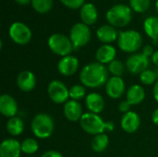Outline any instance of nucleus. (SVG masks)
Returning a JSON list of instances; mask_svg holds the SVG:
<instances>
[{
	"label": "nucleus",
	"mask_w": 158,
	"mask_h": 157,
	"mask_svg": "<svg viewBox=\"0 0 158 157\" xmlns=\"http://www.w3.org/2000/svg\"><path fill=\"white\" fill-rule=\"evenodd\" d=\"M108 73L107 68L96 61L84 66L80 72L79 79L83 86L95 89L106 85L109 79Z\"/></svg>",
	"instance_id": "nucleus-1"
},
{
	"label": "nucleus",
	"mask_w": 158,
	"mask_h": 157,
	"mask_svg": "<svg viewBox=\"0 0 158 157\" xmlns=\"http://www.w3.org/2000/svg\"><path fill=\"white\" fill-rule=\"evenodd\" d=\"M81 129L88 134L98 135L106 131H112L115 129V124L112 121H105L99 115L91 112H86L82 115L79 121Z\"/></svg>",
	"instance_id": "nucleus-2"
},
{
	"label": "nucleus",
	"mask_w": 158,
	"mask_h": 157,
	"mask_svg": "<svg viewBox=\"0 0 158 157\" xmlns=\"http://www.w3.org/2000/svg\"><path fill=\"white\" fill-rule=\"evenodd\" d=\"M106 20L115 28H123L129 25L132 19V9L131 6L124 4L114 5L111 6L106 14Z\"/></svg>",
	"instance_id": "nucleus-3"
},
{
	"label": "nucleus",
	"mask_w": 158,
	"mask_h": 157,
	"mask_svg": "<svg viewBox=\"0 0 158 157\" xmlns=\"http://www.w3.org/2000/svg\"><path fill=\"white\" fill-rule=\"evenodd\" d=\"M31 128L35 137L44 140L49 138L53 134L55 124L51 116L45 113H39L32 118Z\"/></svg>",
	"instance_id": "nucleus-4"
},
{
	"label": "nucleus",
	"mask_w": 158,
	"mask_h": 157,
	"mask_svg": "<svg viewBox=\"0 0 158 157\" xmlns=\"http://www.w3.org/2000/svg\"><path fill=\"white\" fill-rule=\"evenodd\" d=\"M143 44V37L141 33L134 30L122 31L118 32V45L119 49L125 53H135Z\"/></svg>",
	"instance_id": "nucleus-5"
},
{
	"label": "nucleus",
	"mask_w": 158,
	"mask_h": 157,
	"mask_svg": "<svg viewBox=\"0 0 158 157\" xmlns=\"http://www.w3.org/2000/svg\"><path fill=\"white\" fill-rule=\"evenodd\" d=\"M48 47L55 54L59 56H70L72 51L74 50L73 44L69 39V37L62 34V33H54L48 39Z\"/></svg>",
	"instance_id": "nucleus-6"
},
{
	"label": "nucleus",
	"mask_w": 158,
	"mask_h": 157,
	"mask_svg": "<svg viewBox=\"0 0 158 157\" xmlns=\"http://www.w3.org/2000/svg\"><path fill=\"white\" fill-rule=\"evenodd\" d=\"M92 33L88 25L83 22L74 24L69 31V39L73 44L74 50L85 46L91 40Z\"/></svg>",
	"instance_id": "nucleus-7"
},
{
	"label": "nucleus",
	"mask_w": 158,
	"mask_h": 157,
	"mask_svg": "<svg viewBox=\"0 0 158 157\" xmlns=\"http://www.w3.org/2000/svg\"><path fill=\"white\" fill-rule=\"evenodd\" d=\"M47 93L50 100L57 105L67 103L69 98V89L64 82L58 80L49 82L47 86Z\"/></svg>",
	"instance_id": "nucleus-8"
},
{
	"label": "nucleus",
	"mask_w": 158,
	"mask_h": 157,
	"mask_svg": "<svg viewBox=\"0 0 158 157\" xmlns=\"http://www.w3.org/2000/svg\"><path fill=\"white\" fill-rule=\"evenodd\" d=\"M8 34L10 39L19 45H24L30 43L32 36L31 29L20 21H16L10 25Z\"/></svg>",
	"instance_id": "nucleus-9"
},
{
	"label": "nucleus",
	"mask_w": 158,
	"mask_h": 157,
	"mask_svg": "<svg viewBox=\"0 0 158 157\" xmlns=\"http://www.w3.org/2000/svg\"><path fill=\"white\" fill-rule=\"evenodd\" d=\"M150 60L143 53H135L131 55L126 60L127 70L134 75H140L148 68Z\"/></svg>",
	"instance_id": "nucleus-10"
},
{
	"label": "nucleus",
	"mask_w": 158,
	"mask_h": 157,
	"mask_svg": "<svg viewBox=\"0 0 158 157\" xmlns=\"http://www.w3.org/2000/svg\"><path fill=\"white\" fill-rule=\"evenodd\" d=\"M106 93L112 99H119L126 92V85L121 77L109 78L106 83Z\"/></svg>",
	"instance_id": "nucleus-11"
},
{
	"label": "nucleus",
	"mask_w": 158,
	"mask_h": 157,
	"mask_svg": "<svg viewBox=\"0 0 158 157\" xmlns=\"http://www.w3.org/2000/svg\"><path fill=\"white\" fill-rule=\"evenodd\" d=\"M79 59L74 56H67L61 57L57 63V70L62 76L70 77L74 75L79 68Z\"/></svg>",
	"instance_id": "nucleus-12"
},
{
	"label": "nucleus",
	"mask_w": 158,
	"mask_h": 157,
	"mask_svg": "<svg viewBox=\"0 0 158 157\" xmlns=\"http://www.w3.org/2000/svg\"><path fill=\"white\" fill-rule=\"evenodd\" d=\"M63 113L65 118L70 122L80 121L82 115L84 114L81 103L79 101H75L71 99L64 104Z\"/></svg>",
	"instance_id": "nucleus-13"
},
{
	"label": "nucleus",
	"mask_w": 158,
	"mask_h": 157,
	"mask_svg": "<svg viewBox=\"0 0 158 157\" xmlns=\"http://www.w3.org/2000/svg\"><path fill=\"white\" fill-rule=\"evenodd\" d=\"M19 110L18 103L15 98L7 93L0 96V113L6 118H13L17 115Z\"/></svg>",
	"instance_id": "nucleus-14"
},
{
	"label": "nucleus",
	"mask_w": 158,
	"mask_h": 157,
	"mask_svg": "<svg viewBox=\"0 0 158 157\" xmlns=\"http://www.w3.org/2000/svg\"><path fill=\"white\" fill-rule=\"evenodd\" d=\"M20 143L15 139H5L0 145V157H19L21 154Z\"/></svg>",
	"instance_id": "nucleus-15"
},
{
	"label": "nucleus",
	"mask_w": 158,
	"mask_h": 157,
	"mask_svg": "<svg viewBox=\"0 0 158 157\" xmlns=\"http://www.w3.org/2000/svg\"><path fill=\"white\" fill-rule=\"evenodd\" d=\"M140 125H141V118L136 112L130 111L126 114H123L120 120V126L125 132L133 133L138 130Z\"/></svg>",
	"instance_id": "nucleus-16"
},
{
	"label": "nucleus",
	"mask_w": 158,
	"mask_h": 157,
	"mask_svg": "<svg viewBox=\"0 0 158 157\" xmlns=\"http://www.w3.org/2000/svg\"><path fill=\"white\" fill-rule=\"evenodd\" d=\"M17 85L24 93L31 92L36 86V77L31 71L23 70L17 77Z\"/></svg>",
	"instance_id": "nucleus-17"
},
{
	"label": "nucleus",
	"mask_w": 158,
	"mask_h": 157,
	"mask_svg": "<svg viewBox=\"0 0 158 157\" xmlns=\"http://www.w3.org/2000/svg\"><path fill=\"white\" fill-rule=\"evenodd\" d=\"M96 36L98 40L104 44H110L115 41H118V32L115 27L110 24L102 25L96 31Z\"/></svg>",
	"instance_id": "nucleus-18"
},
{
	"label": "nucleus",
	"mask_w": 158,
	"mask_h": 157,
	"mask_svg": "<svg viewBox=\"0 0 158 157\" xmlns=\"http://www.w3.org/2000/svg\"><path fill=\"white\" fill-rule=\"evenodd\" d=\"M85 105L89 112L99 115L105 108V100L98 93H90L85 97Z\"/></svg>",
	"instance_id": "nucleus-19"
},
{
	"label": "nucleus",
	"mask_w": 158,
	"mask_h": 157,
	"mask_svg": "<svg viewBox=\"0 0 158 157\" xmlns=\"http://www.w3.org/2000/svg\"><path fill=\"white\" fill-rule=\"evenodd\" d=\"M116 56H117V50L111 44L101 45L95 53V58L97 62L103 65L109 64L112 61H114L116 59Z\"/></svg>",
	"instance_id": "nucleus-20"
},
{
	"label": "nucleus",
	"mask_w": 158,
	"mask_h": 157,
	"mask_svg": "<svg viewBox=\"0 0 158 157\" xmlns=\"http://www.w3.org/2000/svg\"><path fill=\"white\" fill-rule=\"evenodd\" d=\"M80 16L82 22L88 26L94 25L98 19V11L96 6L92 3H85L80 11Z\"/></svg>",
	"instance_id": "nucleus-21"
},
{
	"label": "nucleus",
	"mask_w": 158,
	"mask_h": 157,
	"mask_svg": "<svg viewBox=\"0 0 158 157\" xmlns=\"http://www.w3.org/2000/svg\"><path fill=\"white\" fill-rule=\"evenodd\" d=\"M144 98H145V91L139 84L131 85L127 90L126 100L131 105H137L141 104L144 100Z\"/></svg>",
	"instance_id": "nucleus-22"
},
{
	"label": "nucleus",
	"mask_w": 158,
	"mask_h": 157,
	"mask_svg": "<svg viewBox=\"0 0 158 157\" xmlns=\"http://www.w3.org/2000/svg\"><path fill=\"white\" fill-rule=\"evenodd\" d=\"M6 131L11 136H13V137L19 136L23 132V130H24L23 120L20 118L17 117V116H15L13 118H10L6 121Z\"/></svg>",
	"instance_id": "nucleus-23"
},
{
	"label": "nucleus",
	"mask_w": 158,
	"mask_h": 157,
	"mask_svg": "<svg viewBox=\"0 0 158 157\" xmlns=\"http://www.w3.org/2000/svg\"><path fill=\"white\" fill-rule=\"evenodd\" d=\"M143 29L152 40L158 41V17L151 16L146 18L143 22Z\"/></svg>",
	"instance_id": "nucleus-24"
},
{
	"label": "nucleus",
	"mask_w": 158,
	"mask_h": 157,
	"mask_svg": "<svg viewBox=\"0 0 158 157\" xmlns=\"http://www.w3.org/2000/svg\"><path fill=\"white\" fill-rule=\"evenodd\" d=\"M108 144H109V138L106 133L94 136L91 143L92 149L96 153H102L106 151V148L108 147Z\"/></svg>",
	"instance_id": "nucleus-25"
},
{
	"label": "nucleus",
	"mask_w": 158,
	"mask_h": 157,
	"mask_svg": "<svg viewBox=\"0 0 158 157\" xmlns=\"http://www.w3.org/2000/svg\"><path fill=\"white\" fill-rule=\"evenodd\" d=\"M20 145H21V152L30 156L34 155L39 149L38 142L33 138H27L23 140L22 143H20Z\"/></svg>",
	"instance_id": "nucleus-26"
},
{
	"label": "nucleus",
	"mask_w": 158,
	"mask_h": 157,
	"mask_svg": "<svg viewBox=\"0 0 158 157\" xmlns=\"http://www.w3.org/2000/svg\"><path fill=\"white\" fill-rule=\"evenodd\" d=\"M31 4L36 12L45 14L51 10L53 6V0H31Z\"/></svg>",
	"instance_id": "nucleus-27"
},
{
	"label": "nucleus",
	"mask_w": 158,
	"mask_h": 157,
	"mask_svg": "<svg viewBox=\"0 0 158 157\" xmlns=\"http://www.w3.org/2000/svg\"><path fill=\"white\" fill-rule=\"evenodd\" d=\"M125 68L126 65H124L122 61L118 59H115L114 61L108 64L107 70L114 77H122V75L125 72Z\"/></svg>",
	"instance_id": "nucleus-28"
},
{
	"label": "nucleus",
	"mask_w": 158,
	"mask_h": 157,
	"mask_svg": "<svg viewBox=\"0 0 158 157\" xmlns=\"http://www.w3.org/2000/svg\"><path fill=\"white\" fill-rule=\"evenodd\" d=\"M86 96V89L82 84H75L69 88V98L71 100L80 101Z\"/></svg>",
	"instance_id": "nucleus-29"
},
{
	"label": "nucleus",
	"mask_w": 158,
	"mask_h": 157,
	"mask_svg": "<svg viewBox=\"0 0 158 157\" xmlns=\"http://www.w3.org/2000/svg\"><path fill=\"white\" fill-rule=\"evenodd\" d=\"M130 5L131 9L135 12L143 13L150 7L151 0H130Z\"/></svg>",
	"instance_id": "nucleus-30"
},
{
	"label": "nucleus",
	"mask_w": 158,
	"mask_h": 157,
	"mask_svg": "<svg viewBox=\"0 0 158 157\" xmlns=\"http://www.w3.org/2000/svg\"><path fill=\"white\" fill-rule=\"evenodd\" d=\"M156 74L155 70L147 68L140 74V81L144 85H152L156 82Z\"/></svg>",
	"instance_id": "nucleus-31"
},
{
	"label": "nucleus",
	"mask_w": 158,
	"mask_h": 157,
	"mask_svg": "<svg viewBox=\"0 0 158 157\" xmlns=\"http://www.w3.org/2000/svg\"><path fill=\"white\" fill-rule=\"evenodd\" d=\"M60 2L67 7L70 9H78L81 8V6L85 4V0H60Z\"/></svg>",
	"instance_id": "nucleus-32"
},
{
	"label": "nucleus",
	"mask_w": 158,
	"mask_h": 157,
	"mask_svg": "<svg viewBox=\"0 0 158 157\" xmlns=\"http://www.w3.org/2000/svg\"><path fill=\"white\" fill-rule=\"evenodd\" d=\"M131 105L127 100H124V101H121L118 104V108L119 112H121L122 114H126V113L131 111Z\"/></svg>",
	"instance_id": "nucleus-33"
},
{
	"label": "nucleus",
	"mask_w": 158,
	"mask_h": 157,
	"mask_svg": "<svg viewBox=\"0 0 158 157\" xmlns=\"http://www.w3.org/2000/svg\"><path fill=\"white\" fill-rule=\"evenodd\" d=\"M41 157H63L62 154L56 150H49L44 152Z\"/></svg>",
	"instance_id": "nucleus-34"
},
{
	"label": "nucleus",
	"mask_w": 158,
	"mask_h": 157,
	"mask_svg": "<svg viewBox=\"0 0 158 157\" xmlns=\"http://www.w3.org/2000/svg\"><path fill=\"white\" fill-rule=\"evenodd\" d=\"M142 53H143L146 56H148V57H152V56H153V54L155 53V51H154V47L152 46V45H150V44H147V45H145L144 47H143V52Z\"/></svg>",
	"instance_id": "nucleus-35"
},
{
	"label": "nucleus",
	"mask_w": 158,
	"mask_h": 157,
	"mask_svg": "<svg viewBox=\"0 0 158 157\" xmlns=\"http://www.w3.org/2000/svg\"><path fill=\"white\" fill-rule=\"evenodd\" d=\"M153 93H154V98H155L156 102L158 104V81L154 84Z\"/></svg>",
	"instance_id": "nucleus-36"
},
{
	"label": "nucleus",
	"mask_w": 158,
	"mask_h": 157,
	"mask_svg": "<svg viewBox=\"0 0 158 157\" xmlns=\"http://www.w3.org/2000/svg\"><path fill=\"white\" fill-rule=\"evenodd\" d=\"M152 121L154 124L158 126V108H156L152 114Z\"/></svg>",
	"instance_id": "nucleus-37"
},
{
	"label": "nucleus",
	"mask_w": 158,
	"mask_h": 157,
	"mask_svg": "<svg viewBox=\"0 0 158 157\" xmlns=\"http://www.w3.org/2000/svg\"><path fill=\"white\" fill-rule=\"evenodd\" d=\"M151 60H152L153 64H155L158 68V50L155 51V53L153 54V56L151 57Z\"/></svg>",
	"instance_id": "nucleus-38"
},
{
	"label": "nucleus",
	"mask_w": 158,
	"mask_h": 157,
	"mask_svg": "<svg viewBox=\"0 0 158 157\" xmlns=\"http://www.w3.org/2000/svg\"><path fill=\"white\" fill-rule=\"evenodd\" d=\"M18 4L22 5V6H26L30 3H31V0H15Z\"/></svg>",
	"instance_id": "nucleus-39"
},
{
	"label": "nucleus",
	"mask_w": 158,
	"mask_h": 157,
	"mask_svg": "<svg viewBox=\"0 0 158 157\" xmlns=\"http://www.w3.org/2000/svg\"><path fill=\"white\" fill-rule=\"evenodd\" d=\"M156 11H157L158 13V0L156 1Z\"/></svg>",
	"instance_id": "nucleus-40"
},
{
	"label": "nucleus",
	"mask_w": 158,
	"mask_h": 157,
	"mask_svg": "<svg viewBox=\"0 0 158 157\" xmlns=\"http://www.w3.org/2000/svg\"><path fill=\"white\" fill-rule=\"evenodd\" d=\"M155 72H156V78H157V80H158V68L155 70Z\"/></svg>",
	"instance_id": "nucleus-41"
},
{
	"label": "nucleus",
	"mask_w": 158,
	"mask_h": 157,
	"mask_svg": "<svg viewBox=\"0 0 158 157\" xmlns=\"http://www.w3.org/2000/svg\"><path fill=\"white\" fill-rule=\"evenodd\" d=\"M26 157H34V156H26Z\"/></svg>",
	"instance_id": "nucleus-42"
}]
</instances>
